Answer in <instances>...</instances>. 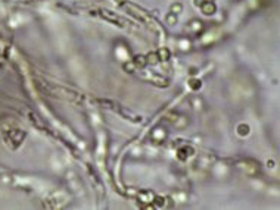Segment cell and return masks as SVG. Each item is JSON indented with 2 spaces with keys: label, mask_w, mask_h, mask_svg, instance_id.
<instances>
[{
  "label": "cell",
  "mask_w": 280,
  "mask_h": 210,
  "mask_svg": "<svg viewBox=\"0 0 280 210\" xmlns=\"http://www.w3.org/2000/svg\"><path fill=\"white\" fill-rule=\"evenodd\" d=\"M214 5L212 3H206V5H204L202 6V11H204V13H206V15H211L212 12H214Z\"/></svg>",
  "instance_id": "6da1fadb"
}]
</instances>
